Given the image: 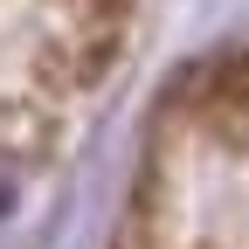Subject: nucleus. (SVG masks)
Segmentation results:
<instances>
[{"instance_id":"nucleus-1","label":"nucleus","mask_w":249,"mask_h":249,"mask_svg":"<svg viewBox=\"0 0 249 249\" xmlns=\"http://www.w3.org/2000/svg\"><path fill=\"white\" fill-rule=\"evenodd\" d=\"M14 208H21V160H14V152H0V235H7Z\"/></svg>"}]
</instances>
